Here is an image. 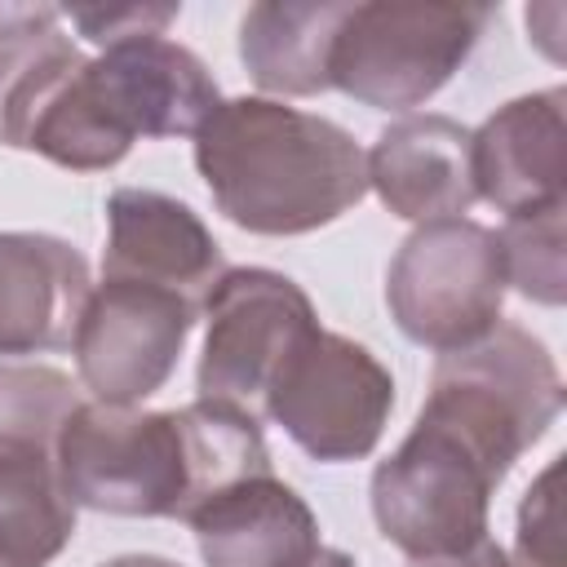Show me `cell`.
Instances as JSON below:
<instances>
[{
	"instance_id": "6da1fadb",
	"label": "cell",
	"mask_w": 567,
	"mask_h": 567,
	"mask_svg": "<svg viewBox=\"0 0 567 567\" xmlns=\"http://www.w3.org/2000/svg\"><path fill=\"white\" fill-rule=\"evenodd\" d=\"M53 461L75 509L115 518H186L221 487L270 474L257 416L221 399L173 412L89 399L62 421Z\"/></svg>"
},
{
	"instance_id": "7a4b0ae2",
	"label": "cell",
	"mask_w": 567,
	"mask_h": 567,
	"mask_svg": "<svg viewBox=\"0 0 567 567\" xmlns=\"http://www.w3.org/2000/svg\"><path fill=\"white\" fill-rule=\"evenodd\" d=\"M195 168L248 235H310L368 195V164L337 120L275 97H230L195 133Z\"/></svg>"
},
{
	"instance_id": "3957f363",
	"label": "cell",
	"mask_w": 567,
	"mask_h": 567,
	"mask_svg": "<svg viewBox=\"0 0 567 567\" xmlns=\"http://www.w3.org/2000/svg\"><path fill=\"white\" fill-rule=\"evenodd\" d=\"M509 470L452 416L421 403L408 439L372 470L377 532L412 563L487 536V505Z\"/></svg>"
},
{
	"instance_id": "277c9868",
	"label": "cell",
	"mask_w": 567,
	"mask_h": 567,
	"mask_svg": "<svg viewBox=\"0 0 567 567\" xmlns=\"http://www.w3.org/2000/svg\"><path fill=\"white\" fill-rule=\"evenodd\" d=\"M487 4L372 0L350 4L328 53V84L377 111L430 102L487 31Z\"/></svg>"
},
{
	"instance_id": "5b68a950",
	"label": "cell",
	"mask_w": 567,
	"mask_h": 567,
	"mask_svg": "<svg viewBox=\"0 0 567 567\" xmlns=\"http://www.w3.org/2000/svg\"><path fill=\"white\" fill-rule=\"evenodd\" d=\"M505 292L501 239L470 217L416 226L385 270L390 319L408 341L439 354L483 341L501 323Z\"/></svg>"
},
{
	"instance_id": "8992f818",
	"label": "cell",
	"mask_w": 567,
	"mask_h": 567,
	"mask_svg": "<svg viewBox=\"0 0 567 567\" xmlns=\"http://www.w3.org/2000/svg\"><path fill=\"white\" fill-rule=\"evenodd\" d=\"M199 399H221L252 416H261V403L292 354L319 332V315L306 288L266 266H226L199 301Z\"/></svg>"
},
{
	"instance_id": "52a82bcc",
	"label": "cell",
	"mask_w": 567,
	"mask_h": 567,
	"mask_svg": "<svg viewBox=\"0 0 567 567\" xmlns=\"http://www.w3.org/2000/svg\"><path fill=\"white\" fill-rule=\"evenodd\" d=\"M430 408L461 421L505 470L558 421L563 377L540 337L496 323L483 341L447 350L430 372Z\"/></svg>"
},
{
	"instance_id": "ba28073f",
	"label": "cell",
	"mask_w": 567,
	"mask_h": 567,
	"mask_svg": "<svg viewBox=\"0 0 567 567\" xmlns=\"http://www.w3.org/2000/svg\"><path fill=\"white\" fill-rule=\"evenodd\" d=\"M394 412L390 368L341 332H315L270 385L261 416H270L315 461L368 456Z\"/></svg>"
},
{
	"instance_id": "9c48e42d",
	"label": "cell",
	"mask_w": 567,
	"mask_h": 567,
	"mask_svg": "<svg viewBox=\"0 0 567 567\" xmlns=\"http://www.w3.org/2000/svg\"><path fill=\"white\" fill-rule=\"evenodd\" d=\"M195 319L199 306L182 292L124 279L93 284L71 337L80 390L97 403L137 408L173 377Z\"/></svg>"
},
{
	"instance_id": "30bf717a",
	"label": "cell",
	"mask_w": 567,
	"mask_h": 567,
	"mask_svg": "<svg viewBox=\"0 0 567 567\" xmlns=\"http://www.w3.org/2000/svg\"><path fill=\"white\" fill-rule=\"evenodd\" d=\"M89 84L120 133L195 137L221 106L213 71L168 35H133L89 58Z\"/></svg>"
},
{
	"instance_id": "8fae6325",
	"label": "cell",
	"mask_w": 567,
	"mask_h": 567,
	"mask_svg": "<svg viewBox=\"0 0 567 567\" xmlns=\"http://www.w3.org/2000/svg\"><path fill=\"white\" fill-rule=\"evenodd\" d=\"M221 270H226L221 244L190 204L142 186L111 190L102 279L168 288L199 306L208 288L221 279Z\"/></svg>"
},
{
	"instance_id": "7c38bea8",
	"label": "cell",
	"mask_w": 567,
	"mask_h": 567,
	"mask_svg": "<svg viewBox=\"0 0 567 567\" xmlns=\"http://www.w3.org/2000/svg\"><path fill=\"white\" fill-rule=\"evenodd\" d=\"M563 89H540L505 102L470 133L474 195L505 217L540 213L563 204L567 182V124Z\"/></svg>"
},
{
	"instance_id": "4fadbf2b",
	"label": "cell",
	"mask_w": 567,
	"mask_h": 567,
	"mask_svg": "<svg viewBox=\"0 0 567 567\" xmlns=\"http://www.w3.org/2000/svg\"><path fill=\"white\" fill-rule=\"evenodd\" d=\"M89 292V261L75 244L0 230V359L66 350Z\"/></svg>"
},
{
	"instance_id": "5bb4252c",
	"label": "cell",
	"mask_w": 567,
	"mask_h": 567,
	"mask_svg": "<svg viewBox=\"0 0 567 567\" xmlns=\"http://www.w3.org/2000/svg\"><path fill=\"white\" fill-rule=\"evenodd\" d=\"M182 523L195 532L204 567H306L323 549L315 509L275 470L221 487Z\"/></svg>"
},
{
	"instance_id": "9a60e30c",
	"label": "cell",
	"mask_w": 567,
	"mask_h": 567,
	"mask_svg": "<svg viewBox=\"0 0 567 567\" xmlns=\"http://www.w3.org/2000/svg\"><path fill=\"white\" fill-rule=\"evenodd\" d=\"M368 190L416 226L447 221L470 213L474 177H470V128L447 115H408L390 124L372 151H363Z\"/></svg>"
},
{
	"instance_id": "2e32d148",
	"label": "cell",
	"mask_w": 567,
	"mask_h": 567,
	"mask_svg": "<svg viewBox=\"0 0 567 567\" xmlns=\"http://www.w3.org/2000/svg\"><path fill=\"white\" fill-rule=\"evenodd\" d=\"M75 536V501L53 447L0 434V567H49Z\"/></svg>"
},
{
	"instance_id": "e0dca14e",
	"label": "cell",
	"mask_w": 567,
	"mask_h": 567,
	"mask_svg": "<svg viewBox=\"0 0 567 567\" xmlns=\"http://www.w3.org/2000/svg\"><path fill=\"white\" fill-rule=\"evenodd\" d=\"M350 4H252L239 22V58L257 89L310 97L328 84V53Z\"/></svg>"
},
{
	"instance_id": "ac0fdd59",
	"label": "cell",
	"mask_w": 567,
	"mask_h": 567,
	"mask_svg": "<svg viewBox=\"0 0 567 567\" xmlns=\"http://www.w3.org/2000/svg\"><path fill=\"white\" fill-rule=\"evenodd\" d=\"M89 58L58 27L0 40V146L27 142L40 111Z\"/></svg>"
},
{
	"instance_id": "d6986e66",
	"label": "cell",
	"mask_w": 567,
	"mask_h": 567,
	"mask_svg": "<svg viewBox=\"0 0 567 567\" xmlns=\"http://www.w3.org/2000/svg\"><path fill=\"white\" fill-rule=\"evenodd\" d=\"M505 257V284L536 306H563L567 297V235H563V204L505 217L496 230Z\"/></svg>"
},
{
	"instance_id": "ffe728a7",
	"label": "cell",
	"mask_w": 567,
	"mask_h": 567,
	"mask_svg": "<svg viewBox=\"0 0 567 567\" xmlns=\"http://www.w3.org/2000/svg\"><path fill=\"white\" fill-rule=\"evenodd\" d=\"M80 381L44 363H0V434L58 443L62 421L80 408Z\"/></svg>"
},
{
	"instance_id": "44dd1931",
	"label": "cell",
	"mask_w": 567,
	"mask_h": 567,
	"mask_svg": "<svg viewBox=\"0 0 567 567\" xmlns=\"http://www.w3.org/2000/svg\"><path fill=\"white\" fill-rule=\"evenodd\" d=\"M563 456H554L527 487L518 505V540L514 567H567V532H563Z\"/></svg>"
},
{
	"instance_id": "7402d4cb",
	"label": "cell",
	"mask_w": 567,
	"mask_h": 567,
	"mask_svg": "<svg viewBox=\"0 0 567 567\" xmlns=\"http://www.w3.org/2000/svg\"><path fill=\"white\" fill-rule=\"evenodd\" d=\"M62 18L84 35L93 40L97 49L106 44H120V40H133V35H164V27L177 18L173 4H111V9H62Z\"/></svg>"
},
{
	"instance_id": "603a6c76",
	"label": "cell",
	"mask_w": 567,
	"mask_h": 567,
	"mask_svg": "<svg viewBox=\"0 0 567 567\" xmlns=\"http://www.w3.org/2000/svg\"><path fill=\"white\" fill-rule=\"evenodd\" d=\"M58 22H62V9H53V4H0V40L44 31Z\"/></svg>"
},
{
	"instance_id": "cb8c5ba5",
	"label": "cell",
	"mask_w": 567,
	"mask_h": 567,
	"mask_svg": "<svg viewBox=\"0 0 567 567\" xmlns=\"http://www.w3.org/2000/svg\"><path fill=\"white\" fill-rule=\"evenodd\" d=\"M416 567H514V563L492 536H483L470 549H456V554H443V558H421Z\"/></svg>"
},
{
	"instance_id": "d4e9b609",
	"label": "cell",
	"mask_w": 567,
	"mask_h": 567,
	"mask_svg": "<svg viewBox=\"0 0 567 567\" xmlns=\"http://www.w3.org/2000/svg\"><path fill=\"white\" fill-rule=\"evenodd\" d=\"M102 567H182V563L159 558V554H120V558H111V563H102Z\"/></svg>"
},
{
	"instance_id": "484cf974",
	"label": "cell",
	"mask_w": 567,
	"mask_h": 567,
	"mask_svg": "<svg viewBox=\"0 0 567 567\" xmlns=\"http://www.w3.org/2000/svg\"><path fill=\"white\" fill-rule=\"evenodd\" d=\"M306 567H359V563H354L350 554H341V549H332V545H323V549H319V554H315V558H310Z\"/></svg>"
}]
</instances>
